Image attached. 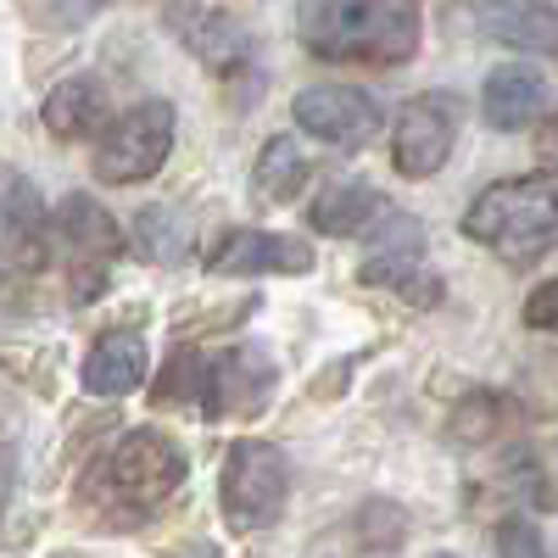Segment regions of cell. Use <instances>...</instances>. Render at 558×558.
I'll list each match as a JSON object with an SVG mask.
<instances>
[{"label":"cell","mask_w":558,"mask_h":558,"mask_svg":"<svg viewBox=\"0 0 558 558\" xmlns=\"http://www.w3.org/2000/svg\"><path fill=\"white\" fill-rule=\"evenodd\" d=\"M380 213H386L380 191H368L363 179H336L313 196L307 223L324 229V235H368V218H380Z\"/></svg>","instance_id":"4fadbf2b"},{"label":"cell","mask_w":558,"mask_h":558,"mask_svg":"<svg viewBox=\"0 0 558 558\" xmlns=\"http://www.w3.org/2000/svg\"><path fill=\"white\" fill-rule=\"evenodd\" d=\"M207 380H213V363H202L196 352H173L168 375L157 386V402L173 408V397H179V402H202L207 408Z\"/></svg>","instance_id":"ffe728a7"},{"label":"cell","mask_w":558,"mask_h":558,"mask_svg":"<svg viewBox=\"0 0 558 558\" xmlns=\"http://www.w3.org/2000/svg\"><path fill=\"white\" fill-rule=\"evenodd\" d=\"M363 286H386V291H397V296H408V302H418V307H430V302L441 296V286L413 263V252H408V257H402V252L368 257V263H363Z\"/></svg>","instance_id":"d6986e66"},{"label":"cell","mask_w":558,"mask_h":558,"mask_svg":"<svg viewBox=\"0 0 558 558\" xmlns=\"http://www.w3.org/2000/svg\"><path fill=\"white\" fill-rule=\"evenodd\" d=\"M252 184H257V202H291L302 184H307V157H302V146L291 134H274L268 146H263V157H257V168H252Z\"/></svg>","instance_id":"e0dca14e"},{"label":"cell","mask_w":558,"mask_h":558,"mask_svg":"<svg viewBox=\"0 0 558 558\" xmlns=\"http://www.w3.org/2000/svg\"><path fill=\"white\" fill-rule=\"evenodd\" d=\"M184 475H191V463H184V447L162 430H129L96 470L84 475V497L96 502H123V520H140L151 514L157 502H168Z\"/></svg>","instance_id":"3957f363"},{"label":"cell","mask_w":558,"mask_h":558,"mask_svg":"<svg viewBox=\"0 0 558 558\" xmlns=\"http://www.w3.org/2000/svg\"><path fill=\"white\" fill-rule=\"evenodd\" d=\"M107 123V96L96 78H62L51 96H45V129L57 140H84Z\"/></svg>","instance_id":"9a60e30c"},{"label":"cell","mask_w":558,"mask_h":558,"mask_svg":"<svg viewBox=\"0 0 558 558\" xmlns=\"http://www.w3.org/2000/svg\"><path fill=\"white\" fill-rule=\"evenodd\" d=\"M296 34L318 62H368L391 68L418 51V0H302Z\"/></svg>","instance_id":"6da1fadb"},{"label":"cell","mask_w":558,"mask_h":558,"mask_svg":"<svg viewBox=\"0 0 558 558\" xmlns=\"http://www.w3.org/2000/svg\"><path fill=\"white\" fill-rule=\"evenodd\" d=\"M296 123L313 134V140H330V146L352 151V146H368L380 129V107L375 96L363 89H347V84H307L302 96L291 101Z\"/></svg>","instance_id":"ba28073f"},{"label":"cell","mask_w":558,"mask_h":558,"mask_svg":"<svg viewBox=\"0 0 558 558\" xmlns=\"http://www.w3.org/2000/svg\"><path fill=\"white\" fill-rule=\"evenodd\" d=\"M173 107L168 101H140L134 112H123L96 146V179L101 184H134V179H151L168 151H173Z\"/></svg>","instance_id":"8992f818"},{"label":"cell","mask_w":558,"mask_h":558,"mask_svg":"<svg viewBox=\"0 0 558 558\" xmlns=\"http://www.w3.org/2000/svg\"><path fill=\"white\" fill-rule=\"evenodd\" d=\"M173 28H184V39L196 45V51L207 57V62H235L241 51H246V34L229 23V17H218V12H196L191 0H184V12L173 7Z\"/></svg>","instance_id":"ac0fdd59"},{"label":"cell","mask_w":558,"mask_h":558,"mask_svg":"<svg viewBox=\"0 0 558 558\" xmlns=\"http://www.w3.org/2000/svg\"><path fill=\"white\" fill-rule=\"evenodd\" d=\"M146 363H151L146 341H140L134 330H107L84 357V386L96 397H123V391H134L140 380H146Z\"/></svg>","instance_id":"7c38bea8"},{"label":"cell","mask_w":558,"mask_h":558,"mask_svg":"<svg viewBox=\"0 0 558 558\" xmlns=\"http://www.w3.org/2000/svg\"><path fill=\"white\" fill-rule=\"evenodd\" d=\"M352 531L375 547V553H391V547L402 542V531H408V514H402V508H391V502H368Z\"/></svg>","instance_id":"7402d4cb"},{"label":"cell","mask_w":558,"mask_h":558,"mask_svg":"<svg viewBox=\"0 0 558 558\" xmlns=\"http://www.w3.org/2000/svg\"><path fill=\"white\" fill-rule=\"evenodd\" d=\"M436 558H452V553H436Z\"/></svg>","instance_id":"484cf974"},{"label":"cell","mask_w":558,"mask_h":558,"mask_svg":"<svg viewBox=\"0 0 558 558\" xmlns=\"http://www.w3.org/2000/svg\"><path fill=\"white\" fill-rule=\"evenodd\" d=\"M497 558H542V531L531 520H502L497 525Z\"/></svg>","instance_id":"603a6c76"},{"label":"cell","mask_w":558,"mask_h":558,"mask_svg":"<svg viewBox=\"0 0 558 558\" xmlns=\"http://www.w3.org/2000/svg\"><path fill=\"white\" fill-rule=\"evenodd\" d=\"M313 246L263 229H223V241L207 252V274H307Z\"/></svg>","instance_id":"8fae6325"},{"label":"cell","mask_w":558,"mask_h":558,"mask_svg":"<svg viewBox=\"0 0 558 558\" xmlns=\"http://www.w3.org/2000/svg\"><path fill=\"white\" fill-rule=\"evenodd\" d=\"M463 235L514 268L542 263L547 252H558V184H547V179L492 184L463 213Z\"/></svg>","instance_id":"7a4b0ae2"},{"label":"cell","mask_w":558,"mask_h":558,"mask_svg":"<svg viewBox=\"0 0 558 558\" xmlns=\"http://www.w3.org/2000/svg\"><path fill=\"white\" fill-rule=\"evenodd\" d=\"M452 140H458V101L436 96V89L413 96L391 129V168L402 179H430L452 157Z\"/></svg>","instance_id":"52a82bcc"},{"label":"cell","mask_w":558,"mask_h":558,"mask_svg":"<svg viewBox=\"0 0 558 558\" xmlns=\"http://www.w3.org/2000/svg\"><path fill=\"white\" fill-rule=\"evenodd\" d=\"M57 241L68 246V296L84 307L107 291V263L123 252V229L118 218L89 202V196H68L57 213Z\"/></svg>","instance_id":"5b68a950"},{"label":"cell","mask_w":558,"mask_h":558,"mask_svg":"<svg viewBox=\"0 0 558 558\" xmlns=\"http://www.w3.org/2000/svg\"><path fill=\"white\" fill-rule=\"evenodd\" d=\"M508 425V402L502 397H470L452 413V436L458 441H492Z\"/></svg>","instance_id":"44dd1931"},{"label":"cell","mask_w":558,"mask_h":558,"mask_svg":"<svg viewBox=\"0 0 558 558\" xmlns=\"http://www.w3.org/2000/svg\"><path fill=\"white\" fill-rule=\"evenodd\" d=\"M542 73L531 68H497L486 78V123L492 129H531L542 112Z\"/></svg>","instance_id":"2e32d148"},{"label":"cell","mask_w":558,"mask_h":558,"mask_svg":"<svg viewBox=\"0 0 558 558\" xmlns=\"http://www.w3.org/2000/svg\"><path fill=\"white\" fill-rule=\"evenodd\" d=\"M458 17L486 39L514 45V51H553L558 45V12L547 0H463Z\"/></svg>","instance_id":"30bf717a"},{"label":"cell","mask_w":558,"mask_h":558,"mask_svg":"<svg viewBox=\"0 0 558 558\" xmlns=\"http://www.w3.org/2000/svg\"><path fill=\"white\" fill-rule=\"evenodd\" d=\"M525 324L531 330H553L558 336V279H547V286H536L525 296Z\"/></svg>","instance_id":"cb8c5ba5"},{"label":"cell","mask_w":558,"mask_h":558,"mask_svg":"<svg viewBox=\"0 0 558 558\" xmlns=\"http://www.w3.org/2000/svg\"><path fill=\"white\" fill-rule=\"evenodd\" d=\"M223 520L235 531H263L279 520V508L291 497V470H286V452L268 447V441H235L223 458Z\"/></svg>","instance_id":"277c9868"},{"label":"cell","mask_w":558,"mask_h":558,"mask_svg":"<svg viewBox=\"0 0 558 558\" xmlns=\"http://www.w3.org/2000/svg\"><path fill=\"white\" fill-rule=\"evenodd\" d=\"M45 246H51V235H45V202L28 191L23 173H12L7 179V263L17 274H34L45 263Z\"/></svg>","instance_id":"5bb4252c"},{"label":"cell","mask_w":558,"mask_h":558,"mask_svg":"<svg viewBox=\"0 0 558 558\" xmlns=\"http://www.w3.org/2000/svg\"><path fill=\"white\" fill-rule=\"evenodd\" d=\"M536 157H542L547 168H558V118H553V123L536 134Z\"/></svg>","instance_id":"d4e9b609"},{"label":"cell","mask_w":558,"mask_h":558,"mask_svg":"<svg viewBox=\"0 0 558 558\" xmlns=\"http://www.w3.org/2000/svg\"><path fill=\"white\" fill-rule=\"evenodd\" d=\"M274 357L263 347H235L213 363L207 380V418H246L263 413V402L274 397Z\"/></svg>","instance_id":"9c48e42d"}]
</instances>
